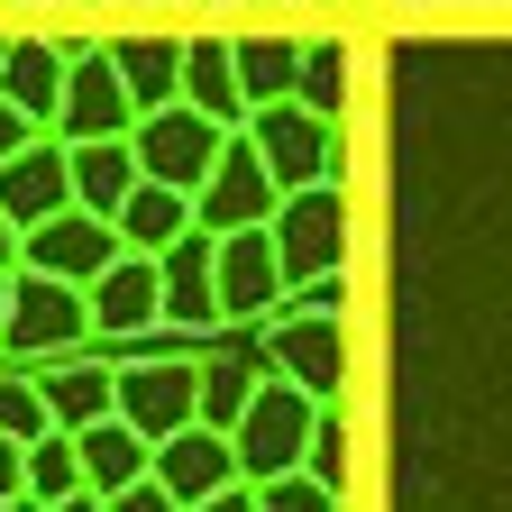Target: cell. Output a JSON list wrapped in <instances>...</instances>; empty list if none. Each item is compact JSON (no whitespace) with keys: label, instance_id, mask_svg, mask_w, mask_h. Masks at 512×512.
I'll use <instances>...</instances> for the list:
<instances>
[{"label":"cell","instance_id":"6da1fadb","mask_svg":"<svg viewBox=\"0 0 512 512\" xmlns=\"http://www.w3.org/2000/svg\"><path fill=\"white\" fill-rule=\"evenodd\" d=\"M311 421H320V403L302 394L293 375H266L256 384V403L238 412V467H247V485H275V476H293L302 458H311Z\"/></svg>","mask_w":512,"mask_h":512},{"label":"cell","instance_id":"7a4b0ae2","mask_svg":"<svg viewBox=\"0 0 512 512\" xmlns=\"http://www.w3.org/2000/svg\"><path fill=\"white\" fill-rule=\"evenodd\" d=\"M83 339H92V293L19 266V275H10V348H0V357L46 366V357H74Z\"/></svg>","mask_w":512,"mask_h":512},{"label":"cell","instance_id":"3957f363","mask_svg":"<svg viewBox=\"0 0 512 512\" xmlns=\"http://www.w3.org/2000/svg\"><path fill=\"white\" fill-rule=\"evenodd\" d=\"M275 256H284V284H320V275H348V202L339 183H302L275 202Z\"/></svg>","mask_w":512,"mask_h":512},{"label":"cell","instance_id":"277c9868","mask_svg":"<svg viewBox=\"0 0 512 512\" xmlns=\"http://www.w3.org/2000/svg\"><path fill=\"white\" fill-rule=\"evenodd\" d=\"M247 138H256V156H266V174L284 183V192H302V183H339V119H320V110H302V101H266L247 119Z\"/></svg>","mask_w":512,"mask_h":512},{"label":"cell","instance_id":"5b68a950","mask_svg":"<svg viewBox=\"0 0 512 512\" xmlns=\"http://www.w3.org/2000/svg\"><path fill=\"white\" fill-rule=\"evenodd\" d=\"M64 55H74V83H64V119L55 138H138V101H128L119 64H110V37H64Z\"/></svg>","mask_w":512,"mask_h":512},{"label":"cell","instance_id":"8992f818","mask_svg":"<svg viewBox=\"0 0 512 512\" xmlns=\"http://www.w3.org/2000/svg\"><path fill=\"white\" fill-rule=\"evenodd\" d=\"M229 138H238V128L202 119L192 101H174V110H147V119H138V165H147V183H174V192H202Z\"/></svg>","mask_w":512,"mask_h":512},{"label":"cell","instance_id":"52a82bcc","mask_svg":"<svg viewBox=\"0 0 512 512\" xmlns=\"http://www.w3.org/2000/svg\"><path fill=\"white\" fill-rule=\"evenodd\" d=\"M119 421L147 439L192 430L202 421V357H128L119 366Z\"/></svg>","mask_w":512,"mask_h":512},{"label":"cell","instance_id":"ba28073f","mask_svg":"<svg viewBox=\"0 0 512 512\" xmlns=\"http://www.w3.org/2000/svg\"><path fill=\"white\" fill-rule=\"evenodd\" d=\"M275 202H284V183L266 174L256 138L238 128V138L220 147V165H211V183L192 192V220H202L211 238H229V229H266V220H275Z\"/></svg>","mask_w":512,"mask_h":512},{"label":"cell","instance_id":"9c48e42d","mask_svg":"<svg viewBox=\"0 0 512 512\" xmlns=\"http://www.w3.org/2000/svg\"><path fill=\"white\" fill-rule=\"evenodd\" d=\"M266 366L293 375L311 403H339V384H348V330H339V311H275L266 320Z\"/></svg>","mask_w":512,"mask_h":512},{"label":"cell","instance_id":"30bf717a","mask_svg":"<svg viewBox=\"0 0 512 512\" xmlns=\"http://www.w3.org/2000/svg\"><path fill=\"white\" fill-rule=\"evenodd\" d=\"M128 256V238H119V220H101V211H55V220H37V229H19V266H37V275H55V284H92V275H110Z\"/></svg>","mask_w":512,"mask_h":512},{"label":"cell","instance_id":"8fae6325","mask_svg":"<svg viewBox=\"0 0 512 512\" xmlns=\"http://www.w3.org/2000/svg\"><path fill=\"white\" fill-rule=\"evenodd\" d=\"M83 293H92V339H101V348H128V339L165 330V266H156V256H138V247H128L110 275H92Z\"/></svg>","mask_w":512,"mask_h":512},{"label":"cell","instance_id":"7c38bea8","mask_svg":"<svg viewBox=\"0 0 512 512\" xmlns=\"http://www.w3.org/2000/svg\"><path fill=\"white\" fill-rule=\"evenodd\" d=\"M156 266H165V330H183V339L229 330V302H220V238H211V229L174 238Z\"/></svg>","mask_w":512,"mask_h":512},{"label":"cell","instance_id":"4fadbf2b","mask_svg":"<svg viewBox=\"0 0 512 512\" xmlns=\"http://www.w3.org/2000/svg\"><path fill=\"white\" fill-rule=\"evenodd\" d=\"M284 256H275V229H229L220 238V302H229V330H266L284 311Z\"/></svg>","mask_w":512,"mask_h":512},{"label":"cell","instance_id":"5bb4252c","mask_svg":"<svg viewBox=\"0 0 512 512\" xmlns=\"http://www.w3.org/2000/svg\"><path fill=\"white\" fill-rule=\"evenodd\" d=\"M156 485H165L183 512H192V503H211V494H229V485H247L238 439H229V430H211V421H192V430L156 439Z\"/></svg>","mask_w":512,"mask_h":512},{"label":"cell","instance_id":"9a60e30c","mask_svg":"<svg viewBox=\"0 0 512 512\" xmlns=\"http://www.w3.org/2000/svg\"><path fill=\"white\" fill-rule=\"evenodd\" d=\"M0 211H10L19 229H37V220H55V211H83L74 202V138H46L37 147H19L10 165H0Z\"/></svg>","mask_w":512,"mask_h":512},{"label":"cell","instance_id":"2e32d148","mask_svg":"<svg viewBox=\"0 0 512 512\" xmlns=\"http://www.w3.org/2000/svg\"><path fill=\"white\" fill-rule=\"evenodd\" d=\"M64 83H74L64 37H10V46H0V101H19L37 128L64 119Z\"/></svg>","mask_w":512,"mask_h":512},{"label":"cell","instance_id":"e0dca14e","mask_svg":"<svg viewBox=\"0 0 512 512\" xmlns=\"http://www.w3.org/2000/svg\"><path fill=\"white\" fill-rule=\"evenodd\" d=\"M37 384H46L55 430H92V421L119 412V366H110V357H83V348H74V357H46Z\"/></svg>","mask_w":512,"mask_h":512},{"label":"cell","instance_id":"ac0fdd59","mask_svg":"<svg viewBox=\"0 0 512 512\" xmlns=\"http://www.w3.org/2000/svg\"><path fill=\"white\" fill-rule=\"evenodd\" d=\"M183 101L220 119V128H247V92H238V37H183Z\"/></svg>","mask_w":512,"mask_h":512},{"label":"cell","instance_id":"d6986e66","mask_svg":"<svg viewBox=\"0 0 512 512\" xmlns=\"http://www.w3.org/2000/svg\"><path fill=\"white\" fill-rule=\"evenodd\" d=\"M74 439H83V485H92V494H128V485H147V476H156V439H147V430H128L119 412L92 421V430H74Z\"/></svg>","mask_w":512,"mask_h":512},{"label":"cell","instance_id":"ffe728a7","mask_svg":"<svg viewBox=\"0 0 512 512\" xmlns=\"http://www.w3.org/2000/svg\"><path fill=\"white\" fill-rule=\"evenodd\" d=\"M110 64H119L128 101H138V119L183 101V37H110Z\"/></svg>","mask_w":512,"mask_h":512},{"label":"cell","instance_id":"44dd1931","mask_svg":"<svg viewBox=\"0 0 512 512\" xmlns=\"http://www.w3.org/2000/svg\"><path fill=\"white\" fill-rule=\"evenodd\" d=\"M138 183H147L138 138H83V147H74V202H83V211L119 220V202H128Z\"/></svg>","mask_w":512,"mask_h":512},{"label":"cell","instance_id":"7402d4cb","mask_svg":"<svg viewBox=\"0 0 512 512\" xmlns=\"http://www.w3.org/2000/svg\"><path fill=\"white\" fill-rule=\"evenodd\" d=\"M202 220H192V192H174V183H138L119 202V238L138 247V256H165L174 238H192Z\"/></svg>","mask_w":512,"mask_h":512},{"label":"cell","instance_id":"603a6c76","mask_svg":"<svg viewBox=\"0 0 512 512\" xmlns=\"http://www.w3.org/2000/svg\"><path fill=\"white\" fill-rule=\"evenodd\" d=\"M266 348H211L202 357V421L211 430H238V412L256 403V384H266Z\"/></svg>","mask_w":512,"mask_h":512},{"label":"cell","instance_id":"cb8c5ba5","mask_svg":"<svg viewBox=\"0 0 512 512\" xmlns=\"http://www.w3.org/2000/svg\"><path fill=\"white\" fill-rule=\"evenodd\" d=\"M302 83V37H238V92H247V119L266 101H293Z\"/></svg>","mask_w":512,"mask_h":512},{"label":"cell","instance_id":"d4e9b609","mask_svg":"<svg viewBox=\"0 0 512 512\" xmlns=\"http://www.w3.org/2000/svg\"><path fill=\"white\" fill-rule=\"evenodd\" d=\"M46 430H55V412H46V384H37V366L0 357V439H46Z\"/></svg>","mask_w":512,"mask_h":512},{"label":"cell","instance_id":"484cf974","mask_svg":"<svg viewBox=\"0 0 512 512\" xmlns=\"http://www.w3.org/2000/svg\"><path fill=\"white\" fill-rule=\"evenodd\" d=\"M28 494H37V503L83 494V439H74V430H46V439H28Z\"/></svg>","mask_w":512,"mask_h":512},{"label":"cell","instance_id":"4316f807","mask_svg":"<svg viewBox=\"0 0 512 512\" xmlns=\"http://www.w3.org/2000/svg\"><path fill=\"white\" fill-rule=\"evenodd\" d=\"M293 101L320 110V119H339V110H348V55H339V46H302V83H293Z\"/></svg>","mask_w":512,"mask_h":512},{"label":"cell","instance_id":"83f0119b","mask_svg":"<svg viewBox=\"0 0 512 512\" xmlns=\"http://www.w3.org/2000/svg\"><path fill=\"white\" fill-rule=\"evenodd\" d=\"M302 476H320L330 494H348V421H339V403H320V421H311V458H302Z\"/></svg>","mask_w":512,"mask_h":512},{"label":"cell","instance_id":"f1b7e54d","mask_svg":"<svg viewBox=\"0 0 512 512\" xmlns=\"http://www.w3.org/2000/svg\"><path fill=\"white\" fill-rule=\"evenodd\" d=\"M256 503H266V512H339V494L330 485H320V476H275V485H256Z\"/></svg>","mask_w":512,"mask_h":512},{"label":"cell","instance_id":"f546056e","mask_svg":"<svg viewBox=\"0 0 512 512\" xmlns=\"http://www.w3.org/2000/svg\"><path fill=\"white\" fill-rule=\"evenodd\" d=\"M37 138H46V128H37V119H28L19 101H0V165H10L19 147H37Z\"/></svg>","mask_w":512,"mask_h":512},{"label":"cell","instance_id":"4dcf8cb0","mask_svg":"<svg viewBox=\"0 0 512 512\" xmlns=\"http://www.w3.org/2000/svg\"><path fill=\"white\" fill-rule=\"evenodd\" d=\"M28 494V439H0V503Z\"/></svg>","mask_w":512,"mask_h":512},{"label":"cell","instance_id":"1f68e13d","mask_svg":"<svg viewBox=\"0 0 512 512\" xmlns=\"http://www.w3.org/2000/svg\"><path fill=\"white\" fill-rule=\"evenodd\" d=\"M110 512H183V503H174V494H165V485L147 476V485H128V494H110Z\"/></svg>","mask_w":512,"mask_h":512},{"label":"cell","instance_id":"d6a6232c","mask_svg":"<svg viewBox=\"0 0 512 512\" xmlns=\"http://www.w3.org/2000/svg\"><path fill=\"white\" fill-rule=\"evenodd\" d=\"M192 512H266V503H256V485H229V494H211V503H192Z\"/></svg>","mask_w":512,"mask_h":512},{"label":"cell","instance_id":"836d02e7","mask_svg":"<svg viewBox=\"0 0 512 512\" xmlns=\"http://www.w3.org/2000/svg\"><path fill=\"white\" fill-rule=\"evenodd\" d=\"M0 275H19V220L0 211Z\"/></svg>","mask_w":512,"mask_h":512},{"label":"cell","instance_id":"e575fe53","mask_svg":"<svg viewBox=\"0 0 512 512\" xmlns=\"http://www.w3.org/2000/svg\"><path fill=\"white\" fill-rule=\"evenodd\" d=\"M55 512H110V494H92V485H83V494H64Z\"/></svg>","mask_w":512,"mask_h":512},{"label":"cell","instance_id":"d590c367","mask_svg":"<svg viewBox=\"0 0 512 512\" xmlns=\"http://www.w3.org/2000/svg\"><path fill=\"white\" fill-rule=\"evenodd\" d=\"M0 348H10V275H0Z\"/></svg>","mask_w":512,"mask_h":512},{"label":"cell","instance_id":"8d00e7d4","mask_svg":"<svg viewBox=\"0 0 512 512\" xmlns=\"http://www.w3.org/2000/svg\"><path fill=\"white\" fill-rule=\"evenodd\" d=\"M0 512H55V503H37V494H19V503H0Z\"/></svg>","mask_w":512,"mask_h":512}]
</instances>
